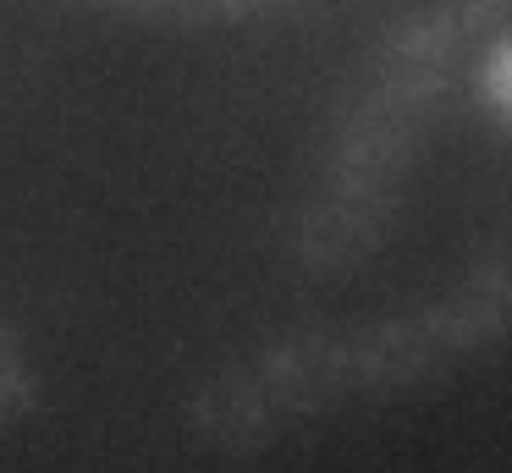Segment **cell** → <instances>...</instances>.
Masks as SVG:
<instances>
[{"label": "cell", "instance_id": "1", "mask_svg": "<svg viewBox=\"0 0 512 473\" xmlns=\"http://www.w3.org/2000/svg\"><path fill=\"white\" fill-rule=\"evenodd\" d=\"M501 341H512V253L490 259L485 270L413 314L309 330L254 352L232 369V380L210 391V424L232 446H259L353 396L435 380L457 363L496 352Z\"/></svg>", "mask_w": 512, "mask_h": 473}, {"label": "cell", "instance_id": "2", "mask_svg": "<svg viewBox=\"0 0 512 473\" xmlns=\"http://www.w3.org/2000/svg\"><path fill=\"white\" fill-rule=\"evenodd\" d=\"M507 6L512 0H441L430 6V17L391 39L375 83L364 88L331 154L320 198L309 204L303 248L314 264L342 270L375 242V231L397 209L402 176L419 149V127L435 121L441 94L452 88L463 55L474 50V33H485Z\"/></svg>", "mask_w": 512, "mask_h": 473}, {"label": "cell", "instance_id": "3", "mask_svg": "<svg viewBox=\"0 0 512 473\" xmlns=\"http://www.w3.org/2000/svg\"><path fill=\"white\" fill-rule=\"evenodd\" d=\"M485 94H490V105L501 110V116H512V39H496L490 44V55H485Z\"/></svg>", "mask_w": 512, "mask_h": 473}]
</instances>
